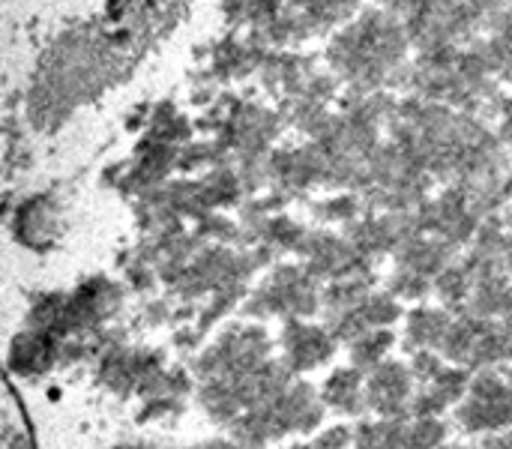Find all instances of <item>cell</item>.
I'll use <instances>...</instances> for the list:
<instances>
[{"label": "cell", "instance_id": "cell-25", "mask_svg": "<svg viewBox=\"0 0 512 449\" xmlns=\"http://www.w3.org/2000/svg\"><path fill=\"white\" fill-rule=\"evenodd\" d=\"M441 449H465V447H459V444H444Z\"/></svg>", "mask_w": 512, "mask_h": 449}, {"label": "cell", "instance_id": "cell-20", "mask_svg": "<svg viewBox=\"0 0 512 449\" xmlns=\"http://www.w3.org/2000/svg\"><path fill=\"white\" fill-rule=\"evenodd\" d=\"M354 447V429L348 426H336V429H327L312 449H351Z\"/></svg>", "mask_w": 512, "mask_h": 449}, {"label": "cell", "instance_id": "cell-11", "mask_svg": "<svg viewBox=\"0 0 512 449\" xmlns=\"http://www.w3.org/2000/svg\"><path fill=\"white\" fill-rule=\"evenodd\" d=\"M456 315L447 309H435V306H417L408 312V324H405V351H438L453 327Z\"/></svg>", "mask_w": 512, "mask_h": 449}, {"label": "cell", "instance_id": "cell-16", "mask_svg": "<svg viewBox=\"0 0 512 449\" xmlns=\"http://www.w3.org/2000/svg\"><path fill=\"white\" fill-rule=\"evenodd\" d=\"M393 342H396L393 330H375V333H366L357 342H351L354 369H360L363 375L375 372L381 363H387V351L393 348Z\"/></svg>", "mask_w": 512, "mask_h": 449}, {"label": "cell", "instance_id": "cell-24", "mask_svg": "<svg viewBox=\"0 0 512 449\" xmlns=\"http://www.w3.org/2000/svg\"><path fill=\"white\" fill-rule=\"evenodd\" d=\"M504 378H507V381H510V384H512V363H510V366H507V375H504Z\"/></svg>", "mask_w": 512, "mask_h": 449}, {"label": "cell", "instance_id": "cell-18", "mask_svg": "<svg viewBox=\"0 0 512 449\" xmlns=\"http://www.w3.org/2000/svg\"><path fill=\"white\" fill-rule=\"evenodd\" d=\"M450 426L441 417H414L408 423L405 449H441L447 444Z\"/></svg>", "mask_w": 512, "mask_h": 449}, {"label": "cell", "instance_id": "cell-23", "mask_svg": "<svg viewBox=\"0 0 512 449\" xmlns=\"http://www.w3.org/2000/svg\"><path fill=\"white\" fill-rule=\"evenodd\" d=\"M186 449H240L237 444H231V441H204V444H198V447H186Z\"/></svg>", "mask_w": 512, "mask_h": 449}, {"label": "cell", "instance_id": "cell-22", "mask_svg": "<svg viewBox=\"0 0 512 449\" xmlns=\"http://www.w3.org/2000/svg\"><path fill=\"white\" fill-rule=\"evenodd\" d=\"M483 449H512V432H504V435H489L483 441Z\"/></svg>", "mask_w": 512, "mask_h": 449}, {"label": "cell", "instance_id": "cell-6", "mask_svg": "<svg viewBox=\"0 0 512 449\" xmlns=\"http://www.w3.org/2000/svg\"><path fill=\"white\" fill-rule=\"evenodd\" d=\"M162 357L153 354V351H138V348H126L120 342H108V348L99 354V363H96V381L117 393V396H126V393H141L144 384L150 378H156L162 372Z\"/></svg>", "mask_w": 512, "mask_h": 449}, {"label": "cell", "instance_id": "cell-17", "mask_svg": "<svg viewBox=\"0 0 512 449\" xmlns=\"http://www.w3.org/2000/svg\"><path fill=\"white\" fill-rule=\"evenodd\" d=\"M447 249L444 246H435V243H414V246H405V255H402V264L405 270H414L420 276H441L447 270Z\"/></svg>", "mask_w": 512, "mask_h": 449}, {"label": "cell", "instance_id": "cell-19", "mask_svg": "<svg viewBox=\"0 0 512 449\" xmlns=\"http://www.w3.org/2000/svg\"><path fill=\"white\" fill-rule=\"evenodd\" d=\"M390 294H393L396 300H423V297L432 294V279H426V276H420V273L402 267V270L390 279Z\"/></svg>", "mask_w": 512, "mask_h": 449}, {"label": "cell", "instance_id": "cell-26", "mask_svg": "<svg viewBox=\"0 0 512 449\" xmlns=\"http://www.w3.org/2000/svg\"><path fill=\"white\" fill-rule=\"evenodd\" d=\"M288 449H312V447H306V444H294V447H288Z\"/></svg>", "mask_w": 512, "mask_h": 449}, {"label": "cell", "instance_id": "cell-2", "mask_svg": "<svg viewBox=\"0 0 512 449\" xmlns=\"http://www.w3.org/2000/svg\"><path fill=\"white\" fill-rule=\"evenodd\" d=\"M267 360H273V342L267 330L258 324H234L195 360L192 372L198 384L231 381L264 366Z\"/></svg>", "mask_w": 512, "mask_h": 449}, {"label": "cell", "instance_id": "cell-15", "mask_svg": "<svg viewBox=\"0 0 512 449\" xmlns=\"http://www.w3.org/2000/svg\"><path fill=\"white\" fill-rule=\"evenodd\" d=\"M408 420H372L354 429L351 449H405Z\"/></svg>", "mask_w": 512, "mask_h": 449}, {"label": "cell", "instance_id": "cell-4", "mask_svg": "<svg viewBox=\"0 0 512 449\" xmlns=\"http://www.w3.org/2000/svg\"><path fill=\"white\" fill-rule=\"evenodd\" d=\"M441 357L450 366H459L468 372H489L495 366H507L501 324L477 318V315H456L441 345Z\"/></svg>", "mask_w": 512, "mask_h": 449}, {"label": "cell", "instance_id": "cell-14", "mask_svg": "<svg viewBox=\"0 0 512 449\" xmlns=\"http://www.w3.org/2000/svg\"><path fill=\"white\" fill-rule=\"evenodd\" d=\"M435 291L444 303L447 312L453 315H465L468 303H471V291H474V270L471 264L462 267H447L438 279H435Z\"/></svg>", "mask_w": 512, "mask_h": 449}, {"label": "cell", "instance_id": "cell-7", "mask_svg": "<svg viewBox=\"0 0 512 449\" xmlns=\"http://www.w3.org/2000/svg\"><path fill=\"white\" fill-rule=\"evenodd\" d=\"M414 372L405 363L387 360L366 378L369 411L381 420H408L414 417Z\"/></svg>", "mask_w": 512, "mask_h": 449}, {"label": "cell", "instance_id": "cell-1", "mask_svg": "<svg viewBox=\"0 0 512 449\" xmlns=\"http://www.w3.org/2000/svg\"><path fill=\"white\" fill-rule=\"evenodd\" d=\"M324 399L303 381H294L279 396L246 411L234 426V444L240 449H261L288 435H309L324 420Z\"/></svg>", "mask_w": 512, "mask_h": 449}, {"label": "cell", "instance_id": "cell-9", "mask_svg": "<svg viewBox=\"0 0 512 449\" xmlns=\"http://www.w3.org/2000/svg\"><path fill=\"white\" fill-rule=\"evenodd\" d=\"M402 315L405 312H402V306H399V300L393 294H369L351 312H345L342 318L330 321L327 330L333 333L336 342H357L366 333L390 330Z\"/></svg>", "mask_w": 512, "mask_h": 449}, {"label": "cell", "instance_id": "cell-3", "mask_svg": "<svg viewBox=\"0 0 512 449\" xmlns=\"http://www.w3.org/2000/svg\"><path fill=\"white\" fill-rule=\"evenodd\" d=\"M321 309V294H318V282L312 270H300V267H279L246 303H243V315L249 318H309Z\"/></svg>", "mask_w": 512, "mask_h": 449}, {"label": "cell", "instance_id": "cell-12", "mask_svg": "<svg viewBox=\"0 0 512 449\" xmlns=\"http://www.w3.org/2000/svg\"><path fill=\"white\" fill-rule=\"evenodd\" d=\"M512 312V285L501 270L474 273V291L465 315H477L486 321H504Z\"/></svg>", "mask_w": 512, "mask_h": 449}, {"label": "cell", "instance_id": "cell-10", "mask_svg": "<svg viewBox=\"0 0 512 449\" xmlns=\"http://www.w3.org/2000/svg\"><path fill=\"white\" fill-rule=\"evenodd\" d=\"M471 372L459 369V366H444L438 375H432L429 381L417 384V396H414V417H441L444 411H450L456 402H465L468 390H471Z\"/></svg>", "mask_w": 512, "mask_h": 449}, {"label": "cell", "instance_id": "cell-27", "mask_svg": "<svg viewBox=\"0 0 512 449\" xmlns=\"http://www.w3.org/2000/svg\"><path fill=\"white\" fill-rule=\"evenodd\" d=\"M117 449H141V447H117Z\"/></svg>", "mask_w": 512, "mask_h": 449}, {"label": "cell", "instance_id": "cell-8", "mask_svg": "<svg viewBox=\"0 0 512 449\" xmlns=\"http://www.w3.org/2000/svg\"><path fill=\"white\" fill-rule=\"evenodd\" d=\"M336 339L327 327L318 324H306L300 318L285 321L282 327V360L288 363V369L294 375L312 372L324 363H330L336 357Z\"/></svg>", "mask_w": 512, "mask_h": 449}, {"label": "cell", "instance_id": "cell-21", "mask_svg": "<svg viewBox=\"0 0 512 449\" xmlns=\"http://www.w3.org/2000/svg\"><path fill=\"white\" fill-rule=\"evenodd\" d=\"M501 324V339H504V351H507V366L512 363V312L504 318V321H498Z\"/></svg>", "mask_w": 512, "mask_h": 449}, {"label": "cell", "instance_id": "cell-5", "mask_svg": "<svg viewBox=\"0 0 512 449\" xmlns=\"http://www.w3.org/2000/svg\"><path fill=\"white\" fill-rule=\"evenodd\" d=\"M456 423L468 435H504L512 432V384L507 378L477 372L465 402L456 411Z\"/></svg>", "mask_w": 512, "mask_h": 449}, {"label": "cell", "instance_id": "cell-13", "mask_svg": "<svg viewBox=\"0 0 512 449\" xmlns=\"http://www.w3.org/2000/svg\"><path fill=\"white\" fill-rule=\"evenodd\" d=\"M321 399H324L327 408H333L342 417H360V414H366L369 411V402H366V375L360 369H354V366L336 369L324 381Z\"/></svg>", "mask_w": 512, "mask_h": 449}]
</instances>
